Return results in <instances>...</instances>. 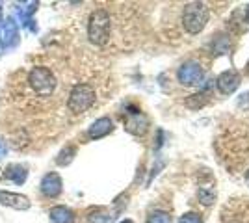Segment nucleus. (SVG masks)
Returning a JSON list of instances; mask_svg holds the SVG:
<instances>
[{
  "label": "nucleus",
  "instance_id": "nucleus-13",
  "mask_svg": "<svg viewBox=\"0 0 249 223\" xmlns=\"http://www.w3.org/2000/svg\"><path fill=\"white\" fill-rule=\"evenodd\" d=\"M4 175H6L8 181L15 182V184H24L28 171L24 170L22 166H19V164H11V166L6 168V173H4Z\"/></svg>",
  "mask_w": 249,
  "mask_h": 223
},
{
  "label": "nucleus",
  "instance_id": "nucleus-21",
  "mask_svg": "<svg viewBox=\"0 0 249 223\" xmlns=\"http://www.w3.org/2000/svg\"><path fill=\"white\" fill-rule=\"evenodd\" d=\"M246 21L249 22V6H248V10H246Z\"/></svg>",
  "mask_w": 249,
  "mask_h": 223
},
{
  "label": "nucleus",
  "instance_id": "nucleus-20",
  "mask_svg": "<svg viewBox=\"0 0 249 223\" xmlns=\"http://www.w3.org/2000/svg\"><path fill=\"white\" fill-rule=\"evenodd\" d=\"M6 151H8V149H6V141L0 138V156H4V154H6Z\"/></svg>",
  "mask_w": 249,
  "mask_h": 223
},
{
  "label": "nucleus",
  "instance_id": "nucleus-1",
  "mask_svg": "<svg viewBox=\"0 0 249 223\" xmlns=\"http://www.w3.org/2000/svg\"><path fill=\"white\" fill-rule=\"evenodd\" d=\"M110 32H112L110 13L106 10H95L88 21V39L97 47H103L110 39Z\"/></svg>",
  "mask_w": 249,
  "mask_h": 223
},
{
  "label": "nucleus",
  "instance_id": "nucleus-3",
  "mask_svg": "<svg viewBox=\"0 0 249 223\" xmlns=\"http://www.w3.org/2000/svg\"><path fill=\"white\" fill-rule=\"evenodd\" d=\"M208 22V8L205 2H190L182 10V26L188 34H199Z\"/></svg>",
  "mask_w": 249,
  "mask_h": 223
},
{
  "label": "nucleus",
  "instance_id": "nucleus-6",
  "mask_svg": "<svg viewBox=\"0 0 249 223\" xmlns=\"http://www.w3.org/2000/svg\"><path fill=\"white\" fill-rule=\"evenodd\" d=\"M216 86H218L219 93H223V95H231V93H234V91L238 89L240 74L236 73V71H232V69L223 71V73L216 78Z\"/></svg>",
  "mask_w": 249,
  "mask_h": 223
},
{
  "label": "nucleus",
  "instance_id": "nucleus-17",
  "mask_svg": "<svg viewBox=\"0 0 249 223\" xmlns=\"http://www.w3.org/2000/svg\"><path fill=\"white\" fill-rule=\"evenodd\" d=\"M212 51L216 54H223L229 51V39L227 37H218L216 41L212 43Z\"/></svg>",
  "mask_w": 249,
  "mask_h": 223
},
{
  "label": "nucleus",
  "instance_id": "nucleus-15",
  "mask_svg": "<svg viewBox=\"0 0 249 223\" xmlns=\"http://www.w3.org/2000/svg\"><path fill=\"white\" fill-rule=\"evenodd\" d=\"M74 154H76V149L74 147H65L60 151V154H58V158H56V164L58 166H69L71 162H73Z\"/></svg>",
  "mask_w": 249,
  "mask_h": 223
},
{
  "label": "nucleus",
  "instance_id": "nucleus-4",
  "mask_svg": "<svg viewBox=\"0 0 249 223\" xmlns=\"http://www.w3.org/2000/svg\"><path fill=\"white\" fill-rule=\"evenodd\" d=\"M95 103V89L89 84H76L69 91L67 97V108L71 114H84Z\"/></svg>",
  "mask_w": 249,
  "mask_h": 223
},
{
  "label": "nucleus",
  "instance_id": "nucleus-7",
  "mask_svg": "<svg viewBox=\"0 0 249 223\" xmlns=\"http://www.w3.org/2000/svg\"><path fill=\"white\" fill-rule=\"evenodd\" d=\"M0 43L10 49V47H15L19 43V28H17V22L13 17L6 19L0 26Z\"/></svg>",
  "mask_w": 249,
  "mask_h": 223
},
{
  "label": "nucleus",
  "instance_id": "nucleus-24",
  "mask_svg": "<svg viewBox=\"0 0 249 223\" xmlns=\"http://www.w3.org/2000/svg\"><path fill=\"white\" fill-rule=\"evenodd\" d=\"M0 11H2V8H0Z\"/></svg>",
  "mask_w": 249,
  "mask_h": 223
},
{
  "label": "nucleus",
  "instance_id": "nucleus-23",
  "mask_svg": "<svg viewBox=\"0 0 249 223\" xmlns=\"http://www.w3.org/2000/svg\"><path fill=\"white\" fill-rule=\"evenodd\" d=\"M121 223H134V222H132V220H123Z\"/></svg>",
  "mask_w": 249,
  "mask_h": 223
},
{
  "label": "nucleus",
  "instance_id": "nucleus-2",
  "mask_svg": "<svg viewBox=\"0 0 249 223\" xmlns=\"http://www.w3.org/2000/svg\"><path fill=\"white\" fill-rule=\"evenodd\" d=\"M28 86L37 97H51L58 86V80L49 67L37 65L28 74Z\"/></svg>",
  "mask_w": 249,
  "mask_h": 223
},
{
  "label": "nucleus",
  "instance_id": "nucleus-5",
  "mask_svg": "<svg viewBox=\"0 0 249 223\" xmlns=\"http://www.w3.org/2000/svg\"><path fill=\"white\" fill-rule=\"evenodd\" d=\"M177 76H178V82H180V84L196 86L203 80L205 73H203V67H201L197 62H188V64H184L178 69Z\"/></svg>",
  "mask_w": 249,
  "mask_h": 223
},
{
  "label": "nucleus",
  "instance_id": "nucleus-9",
  "mask_svg": "<svg viewBox=\"0 0 249 223\" xmlns=\"http://www.w3.org/2000/svg\"><path fill=\"white\" fill-rule=\"evenodd\" d=\"M124 127H126V130L130 134L142 136V134H145L147 127H149V121H147V117L142 112H128L126 121H124Z\"/></svg>",
  "mask_w": 249,
  "mask_h": 223
},
{
  "label": "nucleus",
  "instance_id": "nucleus-14",
  "mask_svg": "<svg viewBox=\"0 0 249 223\" xmlns=\"http://www.w3.org/2000/svg\"><path fill=\"white\" fill-rule=\"evenodd\" d=\"M197 197L203 205H212L216 201V190L212 186H203V188H199Z\"/></svg>",
  "mask_w": 249,
  "mask_h": 223
},
{
  "label": "nucleus",
  "instance_id": "nucleus-18",
  "mask_svg": "<svg viewBox=\"0 0 249 223\" xmlns=\"http://www.w3.org/2000/svg\"><path fill=\"white\" fill-rule=\"evenodd\" d=\"M178 223H203V216H201V214H196V212L184 214V216H180Z\"/></svg>",
  "mask_w": 249,
  "mask_h": 223
},
{
  "label": "nucleus",
  "instance_id": "nucleus-12",
  "mask_svg": "<svg viewBox=\"0 0 249 223\" xmlns=\"http://www.w3.org/2000/svg\"><path fill=\"white\" fill-rule=\"evenodd\" d=\"M49 216L52 223H74V212L67 206H52Z\"/></svg>",
  "mask_w": 249,
  "mask_h": 223
},
{
  "label": "nucleus",
  "instance_id": "nucleus-10",
  "mask_svg": "<svg viewBox=\"0 0 249 223\" xmlns=\"http://www.w3.org/2000/svg\"><path fill=\"white\" fill-rule=\"evenodd\" d=\"M62 177L58 173H47L41 179V191L47 197H58L62 193Z\"/></svg>",
  "mask_w": 249,
  "mask_h": 223
},
{
  "label": "nucleus",
  "instance_id": "nucleus-22",
  "mask_svg": "<svg viewBox=\"0 0 249 223\" xmlns=\"http://www.w3.org/2000/svg\"><path fill=\"white\" fill-rule=\"evenodd\" d=\"M246 182H248V184H249V170L246 171Z\"/></svg>",
  "mask_w": 249,
  "mask_h": 223
},
{
  "label": "nucleus",
  "instance_id": "nucleus-8",
  "mask_svg": "<svg viewBox=\"0 0 249 223\" xmlns=\"http://www.w3.org/2000/svg\"><path fill=\"white\" fill-rule=\"evenodd\" d=\"M0 205L15 208V210H28L30 208V199L26 195H22V193L0 190Z\"/></svg>",
  "mask_w": 249,
  "mask_h": 223
},
{
  "label": "nucleus",
  "instance_id": "nucleus-11",
  "mask_svg": "<svg viewBox=\"0 0 249 223\" xmlns=\"http://www.w3.org/2000/svg\"><path fill=\"white\" fill-rule=\"evenodd\" d=\"M112 130H114V123H112V119H110V117H101V119H97L93 125L89 127L88 136H89L91 139H99V138L108 136Z\"/></svg>",
  "mask_w": 249,
  "mask_h": 223
},
{
  "label": "nucleus",
  "instance_id": "nucleus-16",
  "mask_svg": "<svg viewBox=\"0 0 249 223\" xmlns=\"http://www.w3.org/2000/svg\"><path fill=\"white\" fill-rule=\"evenodd\" d=\"M147 223H171V216L164 210H156L147 218Z\"/></svg>",
  "mask_w": 249,
  "mask_h": 223
},
{
  "label": "nucleus",
  "instance_id": "nucleus-19",
  "mask_svg": "<svg viewBox=\"0 0 249 223\" xmlns=\"http://www.w3.org/2000/svg\"><path fill=\"white\" fill-rule=\"evenodd\" d=\"M88 220H89V223H110L112 216H108V214L104 212H97V214H91Z\"/></svg>",
  "mask_w": 249,
  "mask_h": 223
}]
</instances>
